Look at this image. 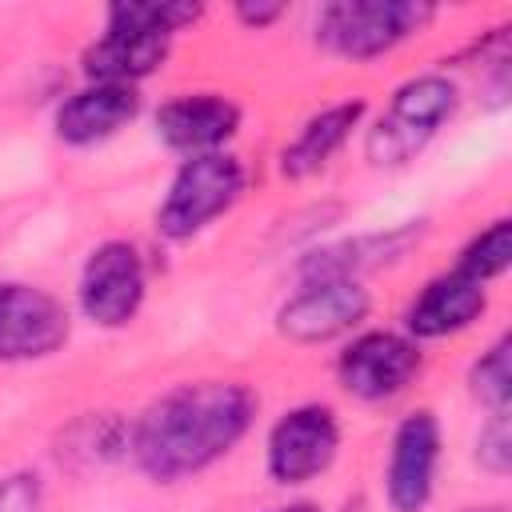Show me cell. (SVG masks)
Wrapping results in <instances>:
<instances>
[{"mask_svg":"<svg viewBox=\"0 0 512 512\" xmlns=\"http://www.w3.org/2000/svg\"><path fill=\"white\" fill-rule=\"evenodd\" d=\"M60 456H68L72 464H112V460H124L128 456V424L120 416H112V412H88V416L68 424Z\"/></svg>","mask_w":512,"mask_h":512,"instance_id":"e0dca14e","label":"cell"},{"mask_svg":"<svg viewBox=\"0 0 512 512\" xmlns=\"http://www.w3.org/2000/svg\"><path fill=\"white\" fill-rule=\"evenodd\" d=\"M204 16L192 0H116L104 8V28L84 44L80 72L88 84H128L140 88L156 76L184 28Z\"/></svg>","mask_w":512,"mask_h":512,"instance_id":"7a4b0ae2","label":"cell"},{"mask_svg":"<svg viewBox=\"0 0 512 512\" xmlns=\"http://www.w3.org/2000/svg\"><path fill=\"white\" fill-rule=\"evenodd\" d=\"M0 512H44V476L36 468H8L0 476Z\"/></svg>","mask_w":512,"mask_h":512,"instance_id":"44dd1931","label":"cell"},{"mask_svg":"<svg viewBox=\"0 0 512 512\" xmlns=\"http://www.w3.org/2000/svg\"><path fill=\"white\" fill-rule=\"evenodd\" d=\"M428 352L400 328H360L336 352V384L360 404H392L424 376Z\"/></svg>","mask_w":512,"mask_h":512,"instance_id":"52a82bcc","label":"cell"},{"mask_svg":"<svg viewBox=\"0 0 512 512\" xmlns=\"http://www.w3.org/2000/svg\"><path fill=\"white\" fill-rule=\"evenodd\" d=\"M456 512H508V504H500V500H484V504H464V508H456Z\"/></svg>","mask_w":512,"mask_h":512,"instance_id":"cb8c5ba5","label":"cell"},{"mask_svg":"<svg viewBox=\"0 0 512 512\" xmlns=\"http://www.w3.org/2000/svg\"><path fill=\"white\" fill-rule=\"evenodd\" d=\"M148 300V256L136 240L108 236L88 248L76 272V312L104 332L128 328Z\"/></svg>","mask_w":512,"mask_h":512,"instance_id":"ba28073f","label":"cell"},{"mask_svg":"<svg viewBox=\"0 0 512 512\" xmlns=\"http://www.w3.org/2000/svg\"><path fill=\"white\" fill-rule=\"evenodd\" d=\"M436 20L428 0H332L316 8L312 44L348 64H372Z\"/></svg>","mask_w":512,"mask_h":512,"instance_id":"277c9868","label":"cell"},{"mask_svg":"<svg viewBox=\"0 0 512 512\" xmlns=\"http://www.w3.org/2000/svg\"><path fill=\"white\" fill-rule=\"evenodd\" d=\"M364 116H368L364 96H344V100L316 108L312 116L300 120L292 140H284V148L276 152V172L292 184L320 176L352 144V136L364 128Z\"/></svg>","mask_w":512,"mask_h":512,"instance_id":"9a60e30c","label":"cell"},{"mask_svg":"<svg viewBox=\"0 0 512 512\" xmlns=\"http://www.w3.org/2000/svg\"><path fill=\"white\" fill-rule=\"evenodd\" d=\"M452 268L464 272V276H472V280H480V284H488V288L496 280H504L508 268H512V220L508 216H496V220L480 224L460 244Z\"/></svg>","mask_w":512,"mask_h":512,"instance_id":"ac0fdd59","label":"cell"},{"mask_svg":"<svg viewBox=\"0 0 512 512\" xmlns=\"http://www.w3.org/2000/svg\"><path fill=\"white\" fill-rule=\"evenodd\" d=\"M444 460V424L432 408H412L392 424L384 456V504L388 512H424L436 496Z\"/></svg>","mask_w":512,"mask_h":512,"instance_id":"30bf717a","label":"cell"},{"mask_svg":"<svg viewBox=\"0 0 512 512\" xmlns=\"http://www.w3.org/2000/svg\"><path fill=\"white\" fill-rule=\"evenodd\" d=\"M344 444L340 412L324 400L284 408L264 432V472L276 488L300 492L332 472Z\"/></svg>","mask_w":512,"mask_h":512,"instance_id":"8992f818","label":"cell"},{"mask_svg":"<svg viewBox=\"0 0 512 512\" xmlns=\"http://www.w3.org/2000/svg\"><path fill=\"white\" fill-rule=\"evenodd\" d=\"M468 396L484 412H512V336L500 332L464 372Z\"/></svg>","mask_w":512,"mask_h":512,"instance_id":"d6986e66","label":"cell"},{"mask_svg":"<svg viewBox=\"0 0 512 512\" xmlns=\"http://www.w3.org/2000/svg\"><path fill=\"white\" fill-rule=\"evenodd\" d=\"M244 124V108L228 92H176L156 104L152 112V136L180 160L208 156V152H228Z\"/></svg>","mask_w":512,"mask_h":512,"instance_id":"7c38bea8","label":"cell"},{"mask_svg":"<svg viewBox=\"0 0 512 512\" xmlns=\"http://www.w3.org/2000/svg\"><path fill=\"white\" fill-rule=\"evenodd\" d=\"M368 312L372 292L364 280H296V292L276 304L272 328L296 348H320L360 332Z\"/></svg>","mask_w":512,"mask_h":512,"instance_id":"9c48e42d","label":"cell"},{"mask_svg":"<svg viewBox=\"0 0 512 512\" xmlns=\"http://www.w3.org/2000/svg\"><path fill=\"white\" fill-rule=\"evenodd\" d=\"M260 512H324V508H320V500H312V496H288V500L268 504V508H260Z\"/></svg>","mask_w":512,"mask_h":512,"instance_id":"603a6c76","label":"cell"},{"mask_svg":"<svg viewBox=\"0 0 512 512\" xmlns=\"http://www.w3.org/2000/svg\"><path fill=\"white\" fill-rule=\"evenodd\" d=\"M232 16L248 32H264V28H272L276 20L288 16V4L284 0H240V4H232Z\"/></svg>","mask_w":512,"mask_h":512,"instance_id":"7402d4cb","label":"cell"},{"mask_svg":"<svg viewBox=\"0 0 512 512\" xmlns=\"http://www.w3.org/2000/svg\"><path fill=\"white\" fill-rule=\"evenodd\" d=\"M336 512H368V500H364V496H348Z\"/></svg>","mask_w":512,"mask_h":512,"instance_id":"d4e9b609","label":"cell"},{"mask_svg":"<svg viewBox=\"0 0 512 512\" xmlns=\"http://www.w3.org/2000/svg\"><path fill=\"white\" fill-rule=\"evenodd\" d=\"M460 80L448 68H428L408 80H400L388 96V108L360 128V148L372 168H404L412 164L436 136L440 128L460 112Z\"/></svg>","mask_w":512,"mask_h":512,"instance_id":"3957f363","label":"cell"},{"mask_svg":"<svg viewBox=\"0 0 512 512\" xmlns=\"http://www.w3.org/2000/svg\"><path fill=\"white\" fill-rule=\"evenodd\" d=\"M492 308V288L456 272V268H444L436 276H428L416 296L404 304V316H400V332H408L416 344H428V340H448V336H460L468 328H476Z\"/></svg>","mask_w":512,"mask_h":512,"instance_id":"4fadbf2b","label":"cell"},{"mask_svg":"<svg viewBox=\"0 0 512 512\" xmlns=\"http://www.w3.org/2000/svg\"><path fill=\"white\" fill-rule=\"evenodd\" d=\"M248 192V164L228 152H208L180 160L156 204V236L168 244H188L204 236L220 216H228Z\"/></svg>","mask_w":512,"mask_h":512,"instance_id":"5b68a950","label":"cell"},{"mask_svg":"<svg viewBox=\"0 0 512 512\" xmlns=\"http://www.w3.org/2000/svg\"><path fill=\"white\" fill-rule=\"evenodd\" d=\"M260 416L252 384L232 376H204L164 388L128 420V460L152 484L192 480L228 460Z\"/></svg>","mask_w":512,"mask_h":512,"instance_id":"6da1fadb","label":"cell"},{"mask_svg":"<svg viewBox=\"0 0 512 512\" xmlns=\"http://www.w3.org/2000/svg\"><path fill=\"white\" fill-rule=\"evenodd\" d=\"M472 460L484 476L508 480V472H512V412H484L476 440H472Z\"/></svg>","mask_w":512,"mask_h":512,"instance_id":"ffe728a7","label":"cell"},{"mask_svg":"<svg viewBox=\"0 0 512 512\" xmlns=\"http://www.w3.org/2000/svg\"><path fill=\"white\" fill-rule=\"evenodd\" d=\"M424 232H428L424 220H404L384 232H356L344 240L312 244L296 260V280H364L368 272L404 260Z\"/></svg>","mask_w":512,"mask_h":512,"instance_id":"5bb4252c","label":"cell"},{"mask_svg":"<svg viewBox=\"0 0 512 512\" xmlns=\"http://www.w3.org/2000/svg\"><path fill=\"white\" fill-rule=\"evenodd\" d=\"M140 112H144L140 88L84 80L56 104L52 132L64 148H96V144H108L112 136H120Z\"/></svg>","mask_w":512,"mask_h":512,"instance_id":"2e32d148","label":"cell"},{"mask_svg":"<svg viewBox=\"0 0 512 512\" xmlns=\"http://www.w3.org/2000/svg\"><path fill=\"white\" fill-rule=\"evenodd\" d=\"M68 304L32 280H0V364H40L68 348Z\"/></svg>","mask_w":512,"mask_h":512,"instance_id":"8fae6325","label":"cell"}]
</instances>
